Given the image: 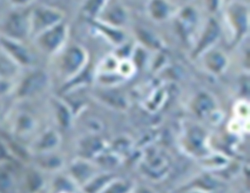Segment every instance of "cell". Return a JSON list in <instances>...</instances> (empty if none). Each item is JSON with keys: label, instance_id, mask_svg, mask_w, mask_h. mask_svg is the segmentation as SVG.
<instances>
[{"label": "cell", "instance_id": "11", "mask_svg": "<svg viewBox=\"0 0 250 193\" xmlns=\"http://www.w3.org/2000/svg\"><path fill=\"white\" fill-rule=\"evenodd\" d=\"M16 172L12 160L0 164V193H13Z\"/></svg>", "mask_w": 250, "mask_h": 193}, {"label": "cell", "instance_id": "3", "mask_svg": "<svg viewBox=\"0 0 250 193\" xmlns=\"http://www.w3.org/2000/svg\"><path fill=\"white\" fill-rule=\"evenodd\" d=\"M33 38L39 50L47 55H55L65 47L68 38V26L62 21Z\"/></svg>", "mask_w": 250, "mask_h": 193}, {"label": "cell", "instance_id": "10", "mask_svg": "<svg viewBox=\"0 0 250 193\" xmlns=\"http://www.w3.org/2000/svg\"><path fill=\"white\" fill-rule=\"evenodd\" d=\"M96 20H100L101 22L114 27H120L127 21V12L120 4H113L110 7L106 5Z\"/></svg>", "mask_w": 250, "mask_h": 193}, {"label": "cell", "instance_id": "22", "mask_svg": "<svg viewBox=\"0 0 250 193\" xmlns=\"http://www.w3.org/2000/svg\"><path fill=\"white\" fill-rule=\"evenodd\" d=\"M25 186L30 192H35L42 186V178L36 171H29L25 175Z\"/></svg>", "mask_w": 250, "mask_h": 193}, {"label": "cell", "instance_id": "9", "mask_svg": "<svg viewBox=\"0 0 250 193\" xmlns=\"http://www.w3.org/2000/svg\"><path fill=\"white\" fill-rule=\"evenodd\" d=\"M60 140L59 133L50 128L32 141L31 150L36 154L54 151L60 144Z\"/></svg>", "mask_w": 250, "mask_h": 193}, {"label": "cell", "instance_id": "18", "mask_svg": "<svg viewBox=\"0 0 250 193\" xmlns=\"http://www.w3.org/2000/svg\"><path fill=\"white\" fill-rule=\"evenodd\" d=\"M92 25L95 27V29L103 34V36L105 35L109 40L115 42V43H118V42H121L124 38L122 32L118 29V27H114L111 25H108L106 23L101 22L100 20H94L92 21Z\"/></svg>", "mask_w": 250, "mask_h": 193}, {"label": "cell", "instance_id": "29", "mask_svg": "<svg viewBox=\"0 0 250 193\" xmlns=\"http://www.w3.org/2000/svg\"><path fill=\"white\" fill-rule=\"evenodd\" d=\"M138 193H151V192L148 191V190H146V189H141Z\"/></svg>", "mask_w": 250, "mask_h": 193}, {"label": "cell", "instance_id": "19", "mask_svg": "<svg viewBox=\"0 0 250 193\" xmlns=\"http://www.w3.org/2000/svg\"><path fill=\"white\" fill-rule=\"evenodd\" d=\"M20 67L0 50V77L15 79Z\"/></svg>", "mask_w": 250, "mask_h": 193}, {"label": "cell", "instance_id": "27", "mask_svg": "<svg viewBox=\"0 0 250 193\" xmlns=\"http://www.w3.org/2000/svg\"><path fill=\"white\" fill-rule=\"evenodd\" d=\"M8 1L11 4V6H13L14 8L20 9V8L28 6L34 1V0H8Z\"/></svg>", "mask_w": 250, "mask_h": 193}, {"label": "cell", "instance_id": "5", "mask_svg": "<svg viewBox=\"0 0 250 193\" xmlns=\"http://www.w3.org/2000/svg\"><path fill=\"white\" fill-rule=\"evenodd\" d=\"M30 12L15 10L10 12L2 21L0 34L6 37L24 41L30 36Z\"/></svg>", "mask_w": 250, "mask_h": 193}, {"label": "cell", "instance_id": "4", "mask_svg": "<svg viewBox=\"0 0 250 193\" xmlns=\"http://www.w3.org/2000/svg\"><path fill=\"white\" fill-rule=\"evenodd\" d=\"M30 36L35 37L39 33L62 22L64 13L58 8L41 5L30 12Z\"/></svg>", "mask_w": 250, "mask_h": 193}, {"label": "cell", "instance_id": "14", "mask_svg": "<svg viewBox=\"0 0 250 193\" xmlns=\"http://www.w3.org/2000/svg\"><path fill=\"white\" fill-rule=\"evenodd\" d=\"M148 11L151 18L157 21H163L170 16L172 7L168 0H150Z\"/></svg>", "mask_w": 250, "mask_h": 193}, {"label": "cell", "instance_id": "20", "mask_svg": "<svg viewBox=\"0 0 250 193\" xmlns=\"http://www.w3.org/2000/svg\"><path fill=\"white\" fill-rule=\"evenodd\" d=\"M36 162L41 168L56 169L62 165V159L59 155L54 154L53 151L37 154Z\"/></svg>", "mask_w": 250, "mask_h": 193}, {"label": "cell", "instance_id": "23", "mask_svg": "<svg viewBox=\"0 0 250 193\" xmlns=\"http://www.w3.org/2000/svg\"><path fill=\"white\" fill-rule=\"evenodd\" d=\"M15 79L0 77V99L12 95L15 88Z\"/></svg>", "mask_w": 250, "mask_h": 193}, {"label": "cell", "instance_id": "16", "mask_svg": "<svg viewBox=\"0 0 250 193\" xmlns=\"http://www.w3.org/2000/svg\"><path fill=\"white\" fill-rule=\"evenodd\" d=\"M219 33H220V27H219V24L217 23V21H215L214 19H210V21L207 23V26L202 34L199 45L197 47V52L202 51L203 48L207 47V42L208 44L212 43L213 40L219 36Z\"/></svg>", "mask_w": 250, "mask_h": 193}, {"label": "cell", "instance_id": "21", "mask_svg": "<svg viewBox=\"0 0 250 193\" xmlns=\"http://www.w3.org/2000/svg\"><path fill=\"white\" fill-rule=\"evenodd\" d=\"M110 180V176L108 175H101V176H94L90 181L86 183L85 190L88 193H96L100 189L104 187V185L107 184Z\"/></svg>", "mask_w": 250, "mask_h": 193}, {"label": "cell", "instance_id": "24", "mask_svg": "<svg viewBox=\"0 0 250 193\" xmlns=\"http://www.w3.org/2000/svg\"><path fill=\"white\" fill-rule=\"evenodd\" d=\"M207 64L212 71H214L215 64H217L216 66H217V70L219 72L223 68V65H225V59L219 53H213L207 58Z\"/></svg>", "mask_w": 250, "mask_h": 193}, {"label": "cell", "instance_id": "15", "mask_svg": "<svg viewBox=\"0 0 250 193\" xmlns=\"http://www.w3.org/2000/svg\"><path fill=\"white\" fill-rule=\"evenodd\" d=\"M52 105H53L55 119L58 125L63 128L69 127L72 121V116H73L70 107L65 102L61 100H55Z\"/></svg>", "mask_w": 250, "mask_h": 193}, {"label": "cell", "instance_id": "6", "mask_svg": "<svg viewBox=\"0 0 250 193\" xmlns=\"http://www.w3.org/2000/svg\"><path fill=\"white\" fill-rule=\"evenodd\" d=\"M0 50L20 68H27L34 63V56L23 41L0 34Z\"/></svg>", "mask_w": 250, "mask_h": 193}, {"label": "cell", "instance_id": "1", "mask_svg": "<svg viewBox=\"0 0 250 193\" xmlns=\"http://www.w3.org/2000/svg\"><path fill=\"white\" fill-rule=\"evenodd\" d=\"M50 82L48 73L43 69H33L16 80L13 94L17 100L36 97L46 90Z\"/></svg>", "mask_w": 250, "mask_h": 193}, {"label": "cell", "instance_id": "26", "mask_svg": "<svg viewBox=\"0 0 250 193\" xmlns=\"http://www.w3.org/2000/svg\"><path fill=\"white\" fill-rule=\"evenodd\" d=\"M128 187L123 183H114L113 185L106 188L103 193H125L127 191Z\"/></svg>", "mask_w": 250, "mask_h": 193}, {"label": "cell", "instance_id": "8", "mask_svg": "<svg viewBox=\"0 0 250 193\" xmlns=\"http://www.w3.org/2000/svg\"><path fill=\"white\" fill-rule=\"evenodd\" d=\"M37 121L33 115L26 111L17 112L11 120V132L14 136L23 138L30 136L36 129Z\"/></svg>", "mask_w": 250, "mask_h": 193}, {"label": "cell", "instance_id": "13", "mask_svg": "<svg viewBox=\"0 0 250 193\" xmlns=\"http://www.w3.org/2000/svg\"><path fill=\"white\" fill-rule=\"evenodd\" d=\"M108 2L109 0H85L80 9L81 16L92 22L99 18Z\"/></svg>", "mask_w": 250, "mask_h": 193}, {"label": "cell", "instance_id": "7", "mask_svg": "<svg viewBox=\"0 0 250 193\" xmlns=\"http://www.w3.org/2000/svg\"><path fill=\"white\" fill-rule=\"evenodd\" d=\"M227 17L237 37L245 34L248 27V7L246 4L234 1L227 8Z\"/></svg>", "mask_w": 250, "mask_h": 193}, {"label": "cell", "instance_id": "28", "mask_svg": "<svg viewBox=\"0 0 250 193\" xmlns=\"http://www.w3.org/2000/svg\"><path fill=\"white\" fill-rule=\"evenodd\" d=\"M207 7L209 8L211 12H215L219 5V0H206Z\"/></svg>", "mask_w": 250, "mask_h": 193}, {"label": "cell", "instance_id": "17", "mask_svg": "<svg viewBox=\"0 0 250 193\" xmlns=\"http://www.w3.org/2000/svg\"><path fill=\"white\" fill-rule=\"evenodd\" d=\"M103 141L98 137H89L83 139L80 144V151L86 157L95 156L103 150Z\"/></svg>", "mask_w": 250, "mask_h": 193}, {"label": "cell", "instance_id": "12", "mask_svg": "<svg viewBox=\"0 0 250 193\" xmlns=\"http://www.w3.org/2000/svg\"><path fill=\"white\" fill-rule=\"evenodd\" d=\"M70 173L78 182L87 183L94 177L95 168L90 162H88V160L80 159L71 165Z\"/></svg>", "mask_w": 250, "mask_h": 193}, {"label": "cell", "instance_id": "25", "mask_svg": "<svg viewBox=\"0 0 250 193\" xmlns=\"http://www.w3.org/2000/svg\"><path fill=\"white\" fill-rule=\"evenodd\" d=\"M12 157L13 155L10 151L9 145L2 139H0V164L12 160Z\"/></svg>", "mask_w": 250, "mask_h": 193}, {"label": "cell", "instance_id": "2", "mask_svg": "<svg viewBox=\"0 0 250 193\" xmlns=\"http://www.w3.org/2000/svg\"><path fill=\"white\" fill-rule=\"evenodd\" d=\"M59 53H61V56L58 62V69L66 80H71L84 71L87 66L88 54L80 45L73 44L64 47Z\"/></svg>", "mask_w": 250, "mask_h": 193}]
</instances>
